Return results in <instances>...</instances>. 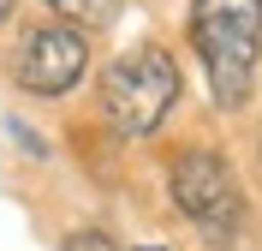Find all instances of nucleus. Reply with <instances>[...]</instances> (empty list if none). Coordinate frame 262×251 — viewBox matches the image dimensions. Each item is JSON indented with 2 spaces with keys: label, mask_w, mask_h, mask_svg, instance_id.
<instances>
[{
  "label": "nucleus",
  "mask_w": 262,
  "mask_h": 251,
  "mask_svg": "<svg viewBox=\"0 0 262 251\" xmlns=\"http://www.w3.org/2000/svg\"><path fill=\"white\" fill-rule=\"evenodd\" d=\"M167 185H173V203L209 234H232L245 216V191L214 150H179L167 167Z\"/></svg>",
  "instance_id": "7ed1b4c3"
},
{
  "label": "nucleus",
  "mask_w": 262,
  "mask_h": 251,
  "mask_svg": "<svg viewBox=\"0 0 262 251\" xmlns=\"http://www.w3.org/2000/svg\"><path fill=\"white\" fill-rule=\"evenodd\" d=\"M191 42L214 108H245L262 54V0H191Z\"/></svg>",
  "instance_id": "f257e3e1"
},
{
  "label": "nucleus",
  "mask_w": 262,
  "mask_h": 251,
  "mask_svg": "<svg viewBox=\"0 0 262 251\" xmlns=\"http://www.w3.org/2000/svg\"><path fill=\"white\" fill-rule=\"evenodd\" d=\"M83 66H90L83 30H72V24H42V30L24 36L12 72H18V84H24L30 96H66V90L83 78Z\"/></svg>",
  "instance_id": "20e7f679"
},
{
  "label": "nucleus",
  "mask_w": 262,
  "mask_h": 251,
  "mask_svg": "<svg viewBox=\"0 0 262 251\" xmlns=\"http://www.w3.org/2000/svg\"><path fill=\"white\" fill-rule=\"evenodd\" d=\"M173 102H179V66H173L167 48H131L101 78V108L125 138L155 132Z\"/></svg>",
  "instance_id": "f03ea898"
},
{
  "label": "nucleus",
  "mask_w": 262,
  "mask_h": 251,
  "mask_svg": "<svg viewBox=\"0 0 262 251\" xmlns=\"http://www.w3.org/2000/svg\"><path fill=\"white\" fill-rule=\"evenodd\" d=\"M143 251H155V245H143Z\"/></svg>",
  "instance_id": "6e6552de"
},
{
  "label": "nucleus",
  "mask_w": 262,
  "mask_h": 251,
  "mask_svg": "<svg viewBox=\"0 0 262 251\" xmlns=\"http://www.w3.org/2000/svg\"><path fill=\"white\" fill-rule=\"evenodd\" d=\"M66 251H119V245L101 227H78V234H66Z\"/></svg>",
  "instance_id": "423d86ee"
},
{
  "label": "nucleus",
  "mask_w": 262,
  "mask_h": 251,
  "mask_svg": "<svg viewBox=\"0 0 262 251\" xmlns=\"http://www.w3.org/2000/svg\"><path fill=\"white\" fill-rule=\"evenodd\" d=\"M12 6H18V0H0V18H6V12H12Z\"/></svg>",
  "instance_id": "0eeeda50"
},
{
  "label": "nucleus",
  "mask_w": 262,
  "mask_h": 251,
  "mask_svg": "<svg viewBox=\"0 0 262 251\" xmlns=\"http://www.w3.org/2000/svg\"><path fill=\"white\" fill-rule=\"evenodd\" d=\"M125 0H48V12H60V24L90 30V24H114Z\"/></svg>",
  "instance_id": "39448f33"
}]
</instances>
